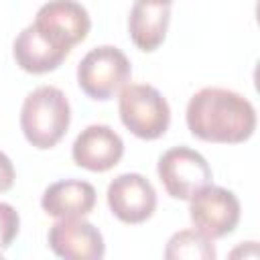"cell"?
<instances>
[{
    "label": "cell",
    "mask_w": 260,
    "mask_h": 260,
    "mask_svg": "<svg viewBox=\"0 0 260 260\" xmlns=\"http://www.w3.org/2000/svg\"><path fill=\"white\" fill-rule=\"evenodd\" d=\"M187 128L193 136L238 144L248 140L256 130V110L248 98L225 87H201L187 104Z\"/></svg>",
    "instance_id": "1"
},
{
    "label": "cell",
    "mask_w": 260,
    "mask_h": 260,
    "mask_svg": "<svg viewBox=\"0 0 260 260\" xmlns=\"http://www.w3.org/2000/svg\"><path fill=\"white\" fill-rule=\"evenodd\" d=\"M71 106L63 89L39 85L26 93L20 108V128L26 142L35 148H53L67 132Z\"/></svg>",
    "instance_id": "2"
},
{
    "label": "cell",
    "mask_w": 260,
    "mask_h": 260,
    "mask_svg": "<svg viewBox=\"0 0 260 260\" xmlns=\"http://www.w3.org/2000/svg\"><path fill=\"white\" fill-rule=\"evenodd\" d=\"M118 112L122 124L138 138L154 140L171 124V108L165 95L148 83H130L120 91Z\"/></svg>",
    "instance_id": "3"
},
{
    "label": "cell",
    "mask_w": 260,
    "mask_h": 260,
    "mask_svg": "<svg viewBox=\"0 0 260 260\" xmlns=\"http://www.w3.org/2000/svg\"><path fill=\"white\" fill-rule=\"evenodd\" d=\"M132 67L126 53L114 45L89 49L77 65V83L91 100H110L126 87Z\"/></svg>",
    "instance_id": "4"
},
{
    "label": "cell",
    "mask_w": 260,
    "mask_h": 260,
    "mask_svg": "<svg viewBox=\"0 0 260 260\" xmlns=\"http://www.w3.org/2000/svg\"><path fill=\"white\" fill-rule=\"evenodd\" d=\"M158 179L173 199H191L211 185V167L205 156L189 146H173L158 156Z\"/></svg>",
    "instance_id": "5"
},
{
    "label": "cell",
    "mask_w": 260,
    "mask_h": 260,
    "mask_svg": "<svg viewBox=\"0 0 260 260\" xmlns=\"http://www.w3.org/2000/svg\"><path fill=\"white\" fill-rule=\"evenodd\" d=\"M240 201L234 191L207 185L189 199V217L197 232L207 238H223L232 234L240 221Z\"/></svg>",
    "instance_id": "6"
},
{
    "label": "cell",
    "mask_w": 260,
    "mask_h": 260,
    "mask_svg": "<svg viewBox=\"0 0 260 260\" xmlns=\"http://www.w3.org/2000/svg\"><path fill=\"white\" fill-rule=\"evenodd\" d=\"M32 24L57 47L71 51L73 45L81 43L87 37L91 28V18L85 6H81L79 2L53 0L45 2L37 10Z\"/></svg>",
    "instance_id": "7"
},
{
    "label": "cell",
    "mask_w": 260,
    "mask_h": 260,
    "mask_svg": "<svg viewBox=\"0 0 260 260\" xmlns=\"http://www.w3.org/2000/svg\"><path fill=\"white\" fill-rule=\"evenodd\" d=\"M110 211L124 223H142L156 209V191L140 173H122L106 191Z\"/></svg>",
    "instance_id": "8"
},
{
    "label": "cell",
    "mask_w": 260,
    "mask_h": 260,
    "mask_svg": "<svg viewBox=\"0 0 260 260\" xmlns=\"http://www.w3.org/2000/svg\"><path fill=\"white\" fill-rule=\"evenodd\" d=\"M49 248L61 260H104L102 232L87 219H59L49 228Z\"/></svg>",
    "instance_id": "9"
},
{
    "label": "cell",
    "mask_w": 260,
    "mask_h": 260,
    "mask_svg": "<svg viewBox=\"0 0 260 260\" xmlns=\"http://www.w3.org/2000/svg\"><path fill=\"white\" fill-rule=\"evenodd\" d=\"M124 154V140L108 124H89L83 128L71 146L73 162L81 169L104 173L120 162Z\"/></svg>",
    "instance_id": "10"
},
{
    "label": "cell",
    "mask_w": 260,
    "mask_h": 260,
    "mask_svg": "<svg viewBox=\"0 0 260 260\" xmlns=\"http://www.w3.org/2000/svg\"><path fill=\"white\" fill-rule=\"evenodd\" d=\"M95 205V187L81 179H63L51 183L41 197V207L57 219L85 217Z\"/></svg>",
    "instance_id": "11"
},
{
    "label": "cell",
    "mask_w": 260,
    "mask_h": 260,
    "mask_svg": "<svg viewBox=\"0 0 260 260\" xmlns=\"http://www.w3.org/2000/svg\"><path fill=\"white\" fill-rule=\"evenodd\" d=\"M171 20V2L167 0H136L128 16V32L140 51H154L167 37Z\"/></svg>",
    "instance_id": "12"
},
{
    "label": "cell",
    "mask_w": 260,
    "mask_h": 260,
    "mask_svg": "<svg viewBox=\"0 0 260 260\" xmlns=\"http://www.w3.org/2000/svg\"><path fill=\"white\" fill-rule=\"evenodd\" d=\"M12 55L20 69L28 73H47L57 69L69 51L49 41L35 24H28L16 35L12 43Z\"/></svg>",
    "instance_id": "13"
},
{
    "label": "cell",
    "mask_w": 260,
    "mask_h": 260,
    "mask_svg": "<svg viewBox=\"0 0 260 260\" xmlns=\"http://www.w3.org/2000/svg\"><path fill=\"white\" fill-rule=\"evenodd\" d=\"M215 244L197 230H179L165 244L162 260H215Z\"/></svg>",
    "instance_id": "14"
},
{
    "label": "cell",
    "mask_w": 260,
    "mask_h": 260,
    "mask_svg": "<svg viewBox=\"0 0 260 260\" xmlns=\"http://www.w3.org/2000/svg\"><path fill=\"white\" fill-rule=\"evenodd\" d=\"M20 230V215L18 211L10 205L0 201V250H6L14 238L18 236Z\"/></svg>",
    "instance_id": "15"
},
{
    "label": "cell",
    "mask_w": 260,
    "mask_h": 260,
    "mask_svg": "<svg viewBox=\"0 0 260 260\" xmlns=\"http://www.w3.org/2000/svg\"><path fill=\"white\" fill-rule=\"evenodd\" d=\"M228 260H260V246H258V242L256 240H246V242L236 244L230 250Z\"/></svg>",
    "instance_id": "16"
},
{
    "label": "cell",
    "mask_w": 260,
    "mask_h": 260,
    "mask_svg": "<svg viewBox=\"0 0 260 260\" xmlns=\"http://www.w3.org/2000/svg\"><path fill=\"white\" fill-rule=\"evenodd\" d=\"M14 177H16V173H14L12 160L0 150V193L8 191L14 185Z\"/></svg>",
    "instance_id": "17"
},
{
    "label": "cell",
    "mask_w": 260,
    "mask_h": 260,
    "mask_svg": "<svg viewBox=\"0 0 260 260\" xmlns=\"http://www.w3.org/2000/svg\"><path fill=\"white\" fill-rule=\"evenodd\" d=\"M0 260H6V258H4V256H2V254H0Z\"/></svg>",
    "instance_id": "18"
}]
</instances>
